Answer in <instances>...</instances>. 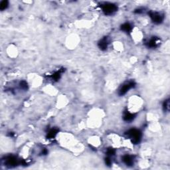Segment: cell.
I'll return each mask as SVG.
<instances>
[{"instance_id":"9a60e30c","label":"cell","mask_w":170,"mask_h":170,"mask_svg":"<svg viewBox=\"0 0 170 170\" xmlns=\"http://www.w3.org/2000/svg\"><path fill=\"white\" fill-rule=\"evenodd\" d=\"M60 76H61V72H55V73L54 74V75H53V76H52V78H53L54 80H59V79H60Z\"/></svg>"},{"instance_id":"8fae6325","label":"cell","mask_w":170,"mask_h":170,"mask_svg":"<svg viewBox=\"0 0 170 170\" xmlns=\"http://www.w3.org/2000/svg\"><path fill=\"white\" fill-rule=\"evenodd\" d=\"M57 132H58V130H57V129H52V130H51L48 132V134H47V138L52 139L53 138H55V135H57Z\"/></svg>"},{"instance_id":"5b68a950","label":"cell","mask_w":170,"mask_h":170,"mask_svg":"<svg viewBox=\"0 0 170 170\" xmlns=\"http://www.w3.org/2000/svg\"><path fill=\"white\" fill-rule=\"evenodd\" d=\"M135 86V83L134 82H128L126 83V84H123V86L120 89L118 92V94L120 96H122L124 94H126L130 89L133 88Z\"/></svg>"},{"instance_id":"30bf717a","label":"cell","mask_w":170,"mask_h":170,"mask_svg":"<svg viewBox=\"0 0 170 170\" xmlns=\"http://www.w3.org/2000/svg\"><path fill=\"white\" fill-rule=\"evenodd\" d=\"M121 29L126 33H130L132 30V25L128 23H126L121 25Z\"/></svg>"},{"instance_id":"52a82bcc","label":"cell","mask_w":170,"mask_h":170,"mask_svg":"<svg viewBox=\"0 0 170 170\" xmlns=\"http://www.w3.org/2000/svg\"><path fill=\"white\" fill-rule=\"evenodd\" d=\"M108 39H107V37H104L103 38L102 40L100 41V42L98 43V47H99V48H100L101 50L104 51V50L106 49L107 47H108Z\"/></svg>"},{"instance_id":"8992f818","label":"cell","mask_w":170,"mask_h":170,"mask_svg":"<svg viewBox=\"0 0 170 170\" xmlns=\"http://www.w3.org/2000/svg\"><path fill=\"white\" fill-rule=\"evenodd\" d=\"M122 161L128 166H132L134 164V158L130 155H125L122 157Z\"/></svg>"},{"instance_id":"5bb4252c","label":"cell","mask_w":170,"mask_h":170,"mask_svg":"<svg viewBox=\"0 0 170 170\" xmlns=\"http://www.w3.org/2000/svg\"><path fill=\"white\" fill-rule=\"evenodd\" d=\"M106 154H108V156H114L115 154V150L113 148H108V149H107Z\"/></svg>"},{"instance_id":"6da1fadb","label":"cell","mask_w":170,"mask_h":170,"mask_svg":"<svg viewBox=\"0 0 170 170\" xmlns=\"http://www.w3.org/2000/svg\"><path fill=\"white\" fill-rule=\"evenodd\" d=\"M126 135L134 144H138L142 138V132L137 129H131L126 132Z\"/></svg>"},{"instance_id":"7c38bea8","label":"cell","mask_w":170,"mask_h":170,"mask_svg":"<svg viewBox=\"0 0 170 170\" xmlns=\"http://www.w3.org/2000/svg\"><path fill=\"white\" fill-rule=\"evenodd\" d=\"M7 7H8V2L6 1V0L2 1L0 3V9L1 10L6 9L7 8Z\"/></svg>"},{"instance_id":"2e32d148","label":"cell","mask_w":170,"mask_h":170,"mask_svg":"<svg viewBox=\"0 0 170 170\" xmlns=\"http://www.w3.org/2000/svg\"><path fill=\"white\" fill-rule=\"evenodd\" d=\"M20 85H21V87L23 89H27V83L25 81H21V83H20Z\"/></svg>"},{"instance_id":"3957f363","label":"cell","mask_w":170,"mask_h":170,"mask_svg":"<svg viewBox=\"0 0 170 170\" xmlns=\"http://www.w3.org/2000/svg\"><path fill=\"white\" fill-rule=\"evenodd\" d=\"M149 17L152 19V21L156 24L161 23L163 20V15L158 12H154V11H150L149 13Z\"/></svg>"},{"instance_id":"4fadbf2b","label":"cell","mask_w":170,"mask_h":170,"mask_svg":"<svg viewBox=\"0 0 170 170\" xmlns=\"http://www.w3.org/2000/svg\"><path fill=\"white\" fill-rule=\"evenodd\" d=\"M169 100H167L165 101L164 103H163V109H164V110H169Z\"/></svg>"},{"instance_id":"7a4b0ae2","label":"cell","mask_w":170,"mask_h":170,"mask_svg":"<svg viewBox=\"0 0 170 170\" xmlns=\"http://www.w3.org/2000/svg\"><path fill=\"white\" fill-rule=\"evenodd\" d=\"M101 7L103 9V11L104 14L108 15H112L114 13L116 12L118 9V7L116 5L110 3H104V4L102 5Z\"/></svg>"},{"instance_id":"277c9868","label":"cell","mask_w":170,"mask_h":170,"mask_svg":"<svg viewBox=\"0 0 170 170\" xmlns=\"http://www.w3.org/2000/svg\"><path fill=\"white\" fill-rule=\"evenodd\" d=\"M19 163H20V162L15 156H8L6 158V160H5V164L9 167H15V166H18Z\"/></svg>"},{"instance_id":"ba28073f","label":"cell","mask_w":170,"mask_h":170,"mask_svg":"<svg viewBox=\"0 0 170 170\" xmlns=\"http://www.w3.org/2000/svg\"><path fill=\"white\" fill-rule=\"evenodd\" d=\"M135 115L134 114H132L130 112H129L128 111H126L124 113V120L126 122H131L135 118Z\"/></svg>"},{"instance_id":"9c48e42d","label":"cell","mask_w":170,"mask_h":170,"mask_svg":"<svg viewBox=\"0 0 170 170\" xmlns=\"http://www.w3.org/2000/svg\"><path fill=\"white\" fill-rule=\"evenodd\" d=\"M147 46L149 48H154L158 45V39L154 37L151 39L149 41H148L146 43Z\"/></svg>"},{"instance_id":"e0dca14e","label":"cell","mask_w":170,"mask_h":170,"mask_svg":"<svg viewBox=\"0 0 170 170\" xmlns=\"http://www.w3.org/2000/svg\"><path fill=\"white\" fill-rule=\"evenodd\" d=\"M105 162H106V163L107 166H110L111 160L110 159V158H106V159H105Z\"/></svg>"}]
</instances>
